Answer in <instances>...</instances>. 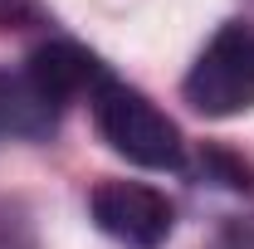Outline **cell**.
Instances as JSON below:
<instances>
[{"instance_id": "1", "label": "cell", "mask_w": 254, "mask_h": 249, "mask_svg": "<svg viewBox=\"0 0 254 249\" xmlns=\"http://www.w3.org/2000/svg\"><path fill=\"white\" fill-rule=\"evenodd\" d=\"M93 118H98V132L108 137V147L123 152L127 161H137V166H147V171H176L181 156H186L176 123L147 93L127 88L118 78H103L98 83Z\"/></svg>"}, {"instance_id": "4", "label": "cell", "mask_w": 254, "mask_h": 249, "mask_svg": "<svg viewBox=\"0 0 254 249\" xmlns=\"http://www.w3.org/2000/svg\"><path fill=\"white\" fill-rule=\"evenodd\" d=\"M25 73H30V83L49 98L54 108L68 103V98H78V93H98V83L108 78V68H103L88 49L68 44V39L39 44L30 54V68H25Z\"/></svg>"}, {"instance_id": "2", "label": "cell", "mask_w": 254, "mask_h": 249, "mask_svg": "<svg viewBox=\"0 0 254 249\" xmlns=\"http://www.w3.org/2000/svg\"><path fill=\"white\" fill-rule=\"evenodd\" d=\"M186 103L200 118H240L254 108V30L220 25L186 73Z\"/></svg>"}, {"instance_id": "5", "label": "cell", "mask_w": 254, "mask_h": 249, "mask_svg": "<svg viewBox=\"0 0 254 249\" xmlns=\"http://www.w3.org/2000/svg\"><path fill=\"white\" fill-rule=\"evenodd\" d=\"M54 103L30 83V73H0V142L54 132Z\"/></svg>"}, {"instance_id": "6", "label": "cell", "mask_w": 254, "mask_h": 249, "mask_svg": "<svg viewBox=\"0 0 254 249\" xmlns=\"http://www.w3.org/2000/svg\"><path fill=\"white\" fill-rule=\"evenodd\" d=\"M0 249H34V225L20 200H0Z\"/></svg>"}, {"instance_id": "3", "label": "cell", "mask_w": 254, "mask_h": 249, "mask_svg": "<svg viewBox=\"0 0 254 249\" xmlns=\"http://www.w3.org/2000/svg\"><path fill=\"white\" fill-rule=\"evenodd\" d=\"M88 210H93L98 230L113 235V240L127 245V249L166 245V235H171V225H176L171 200H166L157 186H142V181H103V186L88 195Z\"/></svg>"}]
</instances>
